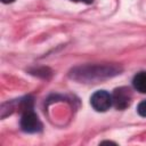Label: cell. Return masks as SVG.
Returning <instances> with one entry per match:
<instances>
[{
  "label": "cell",
  "mask_w": 146,
  "mask_h": 146,
  "mask_svg": "<svg viewBox=\"0 0 146 146\" xmlns=\"http://www.w3.org/2000/svg\"><path fill=\"white\" fill-rule=\"evenodd\" d=\"M121 68L117 65L110 64H98V65H86L76 67L72 71L71 75L78 81H97L106 78L120 74Z\"/></svg>",
  "instance_id": "1"
},
{
  "label": "cell",
  "mask_w": 146,
  "mask_h": 146,
  "mask_svg": "<svg viewBox=\"0 0 146 146\" xmlns=\"http://www.w3.org/2000/svg\"><path fill=\"white\" fill-rule=\"evenodd\" d=\"M21 129L27 133H35L41 131L42 123L39 120L38 115L32 110L23 112V115L21 119Z\"/></svg>",
  "instance_id": "2"
},
{
  "label": "cell",
  "mask_w": 146,
  "mask_h": 146,
  "mask_svg": "<svg viewBox=\"0 0 146 146\" xmlns=\"http://www.w3.org/2000/svg\"><path fill=\"white\" fill-rule=\"evenodd\" d=\"M90 104L97 112H106L113 104L112 95L106 90H97L90 97Z\"/></svg>",
  "instance_id": "3"
},
{
  "label": "cell",
  "mask_w": 146,
  "mask_h": 146,
  "mask_svg": "<svg viewBox=\"0 0 146 146\" xmlns=\"http://www.w3.org/2000/svg\"><path fill=\"white\" fill-rule=\"evenodd\" d=\"M131 98H132L131 91L127 87L116 88L114 90L113 95H112L113 105L117 110H124V108H127L130 105V103H131Z\"/></svg>",
  "instance_id": "4"
},
{
  "label": "cell",
  "mask_w": 146,
  "mask_h": 146,
  "mask_svg": "<svg viewBox=\"0 0 146 146\" xmlns=\"http://www.w3.org/2000/svg\"><path fill=\"white\" fill-rule=\"evenodd\" d=\"M132 86L137 91L141 94H146V72L145 71L139 72L133 76Z\"/></svg>",
  "instance_id": "5"
},
{
  "label": "cell",
  "mask_w": 146,
  "mask_h": 146,
  "mask_svg": "<svg viewBox=\"0 0 146 146\" xmlns=\"http://www.w3.org/2000/svg\"><path fill=\"white\" fill-rule=\"evenodd\" d=\"M137 112H138V114H139L140 116L146 117V99L143 100V102H140V103L138 104V106H137Z\"/></svg>",
  "instance_id": "6"
},
{
  "label": "cell",
  "mask_w": 146,
  "mask_h": 146,
  "mask_svg": "<svg viewBox=\"0 0 146 146\" xmlns=\"http://www.w3.org/2000/svg\"><path fill=\"white\" fill-rule=\"evenodd\" d=\"M71 1H75V2H84V3H91L92 0H71Z\"/></svg>",
  "instance_id": "7"
},
{
  "label": "cell",
  "mask_w": 146,
  "mask_h": 146,
  "mask_svg": "<svg viewBox=\"0 0 146 146\" xmlns=\"http://www.w3.org/2000/svg\"><path fill=\"white\" fill-rule=\"evenodd\" d=\"M3 3H11V2H14L15 0H1Z\"/></svg>",
  "instance_id": "8"
}]
</instances>
